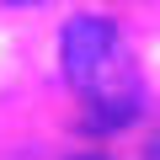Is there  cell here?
<instances>
[{"label":"cell","mask_w":160,"mask_h":160,"mask_svg":"<svg viewBox=\"0 0 160 160\" xmlns=\"http://www.w3.org/2000/svg\"><path fill=\"white\" fill-rule=\"evenodd\" d=\"M11 6H32V0H11Z\"/></svg>","instance_id":"cell-2"},{"label":"cell","mask_w":160,"mask_h":160,"mask_svg":"<svg viewBox=\"0 0 160 160\" xmlns=\"http://www.w3.org/2000/svg\"><path fill=\"white\" fill-rule=\"evenodd\" d=\"M59 59H64V80L86 96V128L112 133L123 123H133L139 112V80L123 48V32L102 16H75L59 38Z\"/></svg>","instance_id":"cell-1"},{"label":"cell","mask_w":160,"mask_h":160,"mask_svg":"<svg viewBox=\"0 0 160 160\" xmlns=\"http://www.w3.org/2000/svg\"><path fill=\"white\" fill-rule=\"evenodd\" d=\"M86 160H96V155H86Z\"/></svg>","instance_id":"cell-3"}]
</instances>
